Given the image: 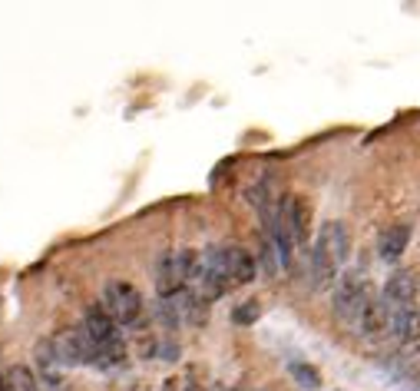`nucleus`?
Segmentation results:
<instances>
[{
	"instance_id": "nucleus-13",
	"label": "nucleus",
	"mask_w": 420,
	"mask_h": 391,
	"mask_svg": "<svg viewBox=\"0 0 420 391\" xmlns=\"http://www.w3.org/2000/svg\"><path fill=\"white\" fill-rule=\"evenodd\" d=\"M7 388L11 391H40V381L34 378V371L24 365H13L7 371Z\"/></svg>"
},
{
	"instance_id": "nucleus-11",
	"label": "nucleus",
	"mask_w": 420,
	"mask_h": 391,
	"mask_svg": "<svg viewBox=\"0 0 420 391\" xmlns=\"http://www.w3.org/2000/svg\"><path fill=\"white\" fill-rule=\"evenodd\" d=\"M407 242H410V225L391 223L384 232H381V239H377V252H381L384 262H397L404 256V249H407Z\"/></svg>"
},
{
	"instance_id": "nucleus-5",
	"label": "nucleus",
	"mask_w": 420,
	"mask_h": 391,
	"mask_svg": "<svg viewBox=\"0 0 420 391\" xmlns=\"http://www.w3.org/2000/svg\"><path fill=\"white\" fill-rule=\"evenodd\" d=\"M53 352H57L60 368H76V365L96 362V348H93V342H90V335L83 332V325L63 329V332L53 338Z\"/></svg>"
},
{
	"instance_id": "nucleus-15",
	"label": "nucleus",
	"mask_w": 420,
	"mask_h": 391,
	"mask_svg": "<svg viewBox=\"0 0 420 391\" xmlns=\"http://www.w3.org/2000/svg\"><path fill=\"white\" fill-rule=\"evenodd\" d=\"M258 315H262V305H258L255 298H252V302H242V305H235L232 322H235V325H252V322H258Z\"/></svg>"
},
{
	"instance_id": "nucleus-4",
	"label": "nucleus",
	"mask_w": 420,
	"mask_h": 391,
	"mask_svg": "<svg viewBox=\"0 0 420 391\" xmlns=\"http://www.w3.org/2000/svg\"><path fill=\"white\" fill-rule=\"evenodd\" d=\"M103 305L106 312L119 322V325H133V322L142 315V296L136 285L123 282V279H113V282H106L103 289Z\"/></svg>"
},
{
	"instance_id": "nucleus-2",
	"label": "nucleus",
	"mask_w": 420,
	"mask_h": 391,
	"mask_svg": "<svg viewBox=\"0 0 420 391\" xmlns=\"http://www.w3.org/2000/svg\"><path fill=\"white\" fill-rule=\"evenodd\" d=\"M198 256L196 249H179V252H165L163 259L156 262V292L163 298H172L186 289L198 272Z\"/></svg>"
},
{
	"instance_id": "nucleus-6",
	"label": "nucleus",
	"mask_w": 420,
	"mask_h": 391,
	"mask_svg": "<svg viewBox=\"0 0 420 391\" xmlns=\"http://www.w3.org/2000/svg\"><path fill=\"white\" fill-rule=\"evenodd\" d=\"M119 322L106 312V305L100 302V305H90L86 308V315H83V332L90 335V342H93L96 352H103V348H109L113 342H119V332H116Z\"/></svg>"
},
{
	"instance_id": "nucleus-12",
	"label": "nucleus",
	"mask_w": 420,
	"mask_h": 391,
	"mask_svg": "<svg viewBox=\"0 0 420 391\" xmlns=\"http://www.w3.org/2000/svg\"><path fill=\"white\" fill-rule=\"evenodd\" d=\"M391 332H394L400 342H407V345L420 342V305L391 312Z\"/></svg>"
},
{
	"instance_id": "nucleus-14",
	"label": "nucleus",
	"mask_w": 420,
	"mask_h": 391,
	"mask_svg": "<svg viewBox=\"0 0 420 391\" xmlns=\"http://www.w3.org/2000/svg\"><path fill=\"white\" fill-rule=\"evenodd\" d=\"M292 378L298 381L302 388H308V391L321 388V371L311 368V365H304V362H294V365H292Z\"/></svg>"
},
{
	"instance_id": "nucleus-1",
	"label": "nucleus",
	"mask_w": 420,
	"mask_h": 391,
	"mask_svg": "<svg viewBox=\"0 0 420 391\" xmlns=\"http://www.w3.org/2000/svg\"><path fill=\"white\" fill-rule=\"evenodd\" d=\"M351 252V232L348 225L331 219V223L321 225V232L315 239V252H311V279H315L318 289L331 285L334 279H341V265L348 262Z\"/></svg>"
},
{
	"instance_id": "nucleus-16",
	"label": "nucleus",
	"mask_w": 420,
	"mask_h": 391,
	"mask_svg": "<svg viewBox=\"0 0 420 391\" xmlns=\"http://www.w3.org/2000/svg\"><path fill=\"white\" fill-rule=\"evenodd\" d=\"M0 391H11L7 388V375H0Z\"/></svg>"
},
{
	"instance_id": "nucleus-10",
	"label": "nucleus",
	"mask_w": 420,
	"mask_h": 391,
	"mask_svg": "<svg viewBox=\"0 0 420 391\" xmlns=\"http://www.w3.org/2000/svg\"><path fill=\"white\" fill-rule=\"evenodd\" d=\"M354 329H358L364 338H384V335L391 332V308H387V302H374L371 298Z\"/></svg>"
},
{
	"instance_id": "nucleus-3",
	"label": "nucleus",
	"mask_w": 420,
	"mask_h": 391,
	"mask_svg": "<svg viewBox=\"0 0 420 391\" xmlns=\"http://www.w3.org/2000/svg\"><path fill=\"white\" fill-rule=\"evenodd\" d=\"M371 302V292H367V282H364L358 272H348L338 279V289H334V315L344 325H358V319L364 315V308Z\"/></svg>"
},
{
	"instance_id": "nucleus-7",
	"label": "nucleus",
	"mask_w": 420,
	"mask_h": 391,
	"mask_svg": "<svg viewBox=\"0 0 420 391\" xmlns=\"http://www.w3.org/2000/svg\"><path fill=\"white\" fill-rule=\"evenodd\" d=\"M384 302L391 312L397 308H410L420 305V289H417V275L410 269H400V272H391V279L384 282Z\"/></svg>"
},
{
	"instance_id": "nucleus-9",
	"label": "nucleus",
	"mask_w": 420,
	"mask_h": 391,
	"mask_svg": "<svg viewBox=\"0 0 420 391\" xmlns=\"http://www.w3.org/2000/svg\"><path fill=\"white\" fill-rule=\"evenodd\" d=\"M281 202H285V216H288L294 242H308L311 223H315V209H311L308 196H281Z\"/></svg>"
},
{
	"instance_id": "nucleus-8",
	"label": "nucleus",
	"mask_w": 420,
	"mask_h": 391,
	"mask_svg": "<svg viewBox=\"0 0 420 391\" xmlns=\"http://www.w3.org/2000/svg\"><path fill=\"white\" fill-rule=\"evenodd\" d=\"M219 259H222V269L229 275L232 285H248L255 282L258 275V262L252 252L238 249V246H219Z\"/></svg>"
}]
</instances>
